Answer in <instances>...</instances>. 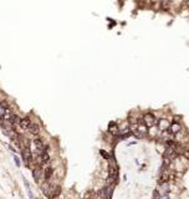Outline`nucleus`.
Wrapping results in <instances>:
<instances>
[{
    "instance_id": "f257e3e1",
    "label": "nucleus",
    "mask_w": 189,
    "mask_h": 199,
    "mask_svg": "<svg viewBox=\"0 0 189 199\" xmlns=\"http://www.w3.org/2000/svg\"><path fill=\"white\" fill-rule=\"evenodd\" d=\"M143 123L149 128V127H154L157 125V119L152 113H147V115L143 117Z\"/></svg>"
},
{
    "instance_id": "f03ea898",
    "label": "nucleus",
    "mask_w": 189,
    "mask_h": 199,
    "mask_svg": "<svg viewBox=\"0 0 189 199\" xmlns=\"http://www.w3.org/2000/svg\"><path fill=\"white\" fill-rule=\"evenodd\" d=\"M34 146H35V148H36V152H38L39 154H41V153L45 152V146H44L43 141H41L40 138H35V139H34Z\"/></svg>"
},
{
    "instance_id": "7ed1b4c3",
    "label": "nucleus",
    "mask_w": 189,
    "mask_h": 199,
    "mask_svg": "<svg viewBox=\"0 0 189 199\" xmlns=\"http://www.w3.org/2000/svg\"><path fill=\"white\" fill-rule=\"evenodd\" d=\"M159 130L160 131H165V130H169V127H171V122L168 119L163 118V119H159Z\"/></svg>"
},
{
    "instance_id": "20e7f679",
    "label": "nucleus",
    "mask_w": 189,
    "mask_h": 199,
    "mask_svg": "<svg viewBox=\"0 0 189 199\" xmlns=\"http://www.w3.org/2000/svg\"><path fill=\"white\" fill-rule=\"evenodd\" d=\"M180 130H182V127H180V125L178 123V122H174V123H171V127H169V131L173 133V134H177V133H179L180 132Z\"/></svg>"
},
{
    "instance_id": "39448f33",
    "label": "nucleus",
    "mask_w": 189,
    "mask_h": 199,
    "mask_svg": "<svg viewBox=\"0 0 189 199\" xmlns=\"http://www.w3.org/2000/svg\"><path fill=\"white\" fill-rule=\"evenodd\" d=\"M49 162H50V156H49L46 152L41 153V154H40V163H41V164L45 166L46 163H49Z\"/></svg>"
},
{
    "instance_id": "423d86ee",
    "label": "nucleus",
    "mask_w": 189,
    "mask_h": 199,
    "mask_svg": "<svg viewBox=\"0 0 189 199\" xmlns=\"http://www.w3.org/2000/svg\"><path fill=\"white\" fill-rule=\"evenodd\" d=\"M30 119L29 118H21L20 119V126H21V128L23 130H29V127H30Z\"/></svg>"
},
{
    "instance_id": "0eeeda50",
    "label": "nucleus",
    "mask_w": 189,
    "mask_h": 199,
    "mask_svg": "<svg viewBox=\"0 0 189 199\" xmlns=\"http://www.w3.org/2000/svg\"><path fill=\"white\" fill-rule=\"evenodd\" d=\"M23 156H24V161H25V163H29V162L31 161V152H30V149H29V148H26V149H25L24 153H23Z\"/></svg>"
},
{
    "instance_id": "6e6552de",
    "label": "nucleus",
    "mask_w": 189,
    "mask_h": 199,
    "mask_svg": "<svg viewBox=\"0 0 189 199\" xmlns=\"http://www.w3.org/2000/svg\"><path fill=\"white\" fill-rule=\"evenodd\" d=\"M6 110H8V107L5 106V103H0V119L4 118L5 113H6Z\"/></svg>"
},
{
    "instance_id": "1a4fd4ad",
    "label": "nucleus",
    "mask_w": 189,
    "mask_h": 199,
    "mask_svg": "<svg viewBox=\"0 0 189 199\" xmlns=\"http://www.w3.org/2000/svg\"><path fill=\"white\" fill-rule=\"evenodd\" d=\"M29 130L32 134H38L39 133V126L38 125H35V123H31L30 127H29Z\"/></svg>"
},
{
    "instance_id": "9d476101",
    "label": "nucleus",
    "mask_w": 189,
    "mask_h": 199,
    "mask_svg": "<svg viewBox=\"0 0 189 199\" xmlns=\"http://www.w3.org/2000/svg\"><path fill=\"white\" fill-rule=\"evenodd\" d=\"M118 127H117V125L116 123H113V122H112V123H110V132H112V133H113V134H116L118 131Z\"/></svg>"
},
{
    "instance_id": "9b49d317",
    "label": "nucleus",
    "mask_w": 189,
    "mask_h": 199,
    "mask_svg": "<svg viewBox=\"0 0 189 199\" xmlns=\"http://www.w3.org/2000/svg\"><path fill=\"white\" fill-rule=\"evenodd\" d=\"M51 174H52V168H47V169H46V172H45V178H46V181L50 179Z\"/></svg>"
},
{
    "instance_id": "f8f14e48",
    "label": "nucleus",
    "mask_w": 189,
    "mask_h": 199,
    "mask_svg": "<svg viewBox=\"0 0 189 199\" xmlns=\"http://www.w3.org/2000/svg\"><path fill=\"white\" fill-rule=\"evenodd\" d=\"M182 154H183V157H185L187 159H189V149H184Z\"/></svg>"
},
{
    "instance_id": "ddd939ff",
    "label": "nucleus",
    "mask_w": 189,
    "mask_h": 199,
    "mask_svg": "<svg viewBox=\"0 0 189 199\" xmlns=\"http://www.w3.org/2000/svg\"><path fill=\"white\" fill-rule=\"evenodd\" d=\"M14 159H15V163H16V166L19 167V166H20V161H19V158H18L16 156H15V157H14Z\"/></svg>"
},
{
    "instance_id": "4468645a",
    "label": "nucleus",
    "mask_w": 189,
    "mask_h": 199,
    "mask_svg": "<svg viewBox=\"0 0 189 199\" xmlns=\"http://www.w3.org/2000/svg\"><path fill=\"white\" fill-rule=\"evenodd\" d=\"M188 5H189V0H188Z\"/></svg>"
}]
</instances>
